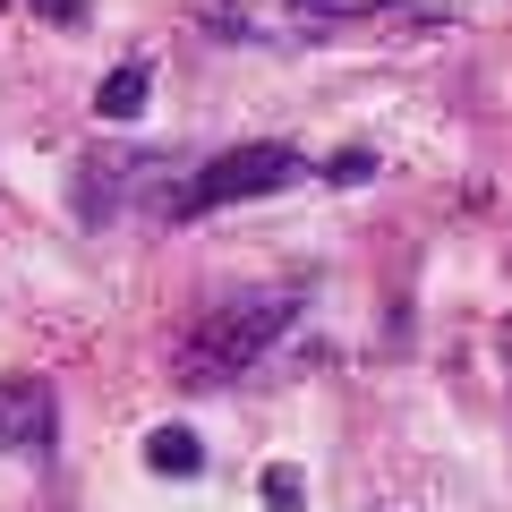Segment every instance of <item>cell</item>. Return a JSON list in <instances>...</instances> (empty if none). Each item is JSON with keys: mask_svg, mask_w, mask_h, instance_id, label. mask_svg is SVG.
I'll list each match as a JSON object with an SVG mask.
<instances>
[{"mask_svg": "<svg viewBox=\"0 0 512 512\" xmlns=\"http://www.w3.org/2000/svg\"><path fill=\"white\" fill-rule=\"evenodd\" d=\"M35 18H52V26H86V0H26Z\"/></svg>", "mask_w": 512, "mask_h": 512, "instance_id": "ba28073f", "label": "cell"}, {"mask_svg": "<svg viewBox=\"0 0 512 512\" xmlns=\"http://www.w3.org/2000/svg\"><path fill=\"white\" fill-rule=\"evenodd\" d=\"M146 60H120V69L103 77V94H94V111H103V120H137V111H146Z\"/></svg>", "mask_w": 512, "mask_h": 512, "instance_id": "277c9868", "label": "cell"}, {"mask_svg": "<svg viewBox=\"0 0 512 512\" xmlns=\"http://www.w3.org/2000/svg\"><path fill=\"white\" fill-rule=\"evenodd\" d=\"M146 461H154L163 478H197V470H205V444L188 436V427H154V436H146Z\"/></svg>", "mask_w": 512, "mask_h": 512, "instance_id": "5b68a950", "label": "cell"}, {"mask_svg": "<svg viewBox=\"0 0 512 512\" xmlns=\"http://www.w3.org/2000/svg\"><path fill=\"white\" fill-rule=\"evenodd\" d=\"M256 495H265L274 512H299V504H308V487H299V470H265V478H256Z\"/></svg>", "mask_w": 512, "mask_h": 512, "instance_id": "8992f818", "label": "cell"}, {"mask_svg": "<svg viewBox=\"0 0 512 512\" xmlns=\"http://www.w3.org/2000/svg\"><path fill=\"white\" fill-rule=\"evenodd\" d=\"M325 180H376V154H367V146H342V154H333V163H325Z\"/></svg>", "mask_w": 512, "mask_h": 512, "instance_id": "52a82bcc", "label": "cell"}, {"mask_svg": "<svg viewBox=\"0 0 512 512\" xmlns=\"http://www.w3.org/2000/svg\"><path fill=\"white\" fill-rule=\"evenodd\" d=\"M299 9H316V18H367V9H384V0H299Z\"/></svg>", "mask_w": 512, "mask_h": 512, "instance_id": "9c48e42d", "label": "cell"}, {"mask_svg": "<svg viewBox=\"0 0 512 512\" xmlns=\"http://www.w3.org/2000/svg\"><path fill=\"white\" fill-rule=\"evenodd\" d=\"M291 180H308V154L299 146H239V154H222V163H205L197 180L171 197V214H214V205H239V197H274V188H291Z\"/></svg>", "mask_w": 512, "mask_h": 512, "instance_id": "7a4b0ae2", "label": "cell"}, {"mask_svg": "<svg viewBox=\"0 0 512 512\" xmlns=\"http://www.w3.org/2000/svg\"><path fill=\"white\" fill-rule=\"evenodd\" d=\"M299 325V291H248V299H222L197 333L180 342V384H231L248 376L282 333Z\"/></svg>", "mask_w": 512, "mask_h": 512, "instance_id": "6da1fadb", "label": "cell"}, {"mask_svg": "<svg viewBox=\"0 0 512 512\" xmlns=\"http://www.w3.org/2000/svg\"><path fill=\"white\" fill-rule=\"evenodd\" d=\"M52 427H60V410L35 376L26 384L0 376V453H52Z\"/></svg>", "mask_w": 512, "mask_h": 512, "instance_id": "3957f363", "label": "cell"}]
</instances>
